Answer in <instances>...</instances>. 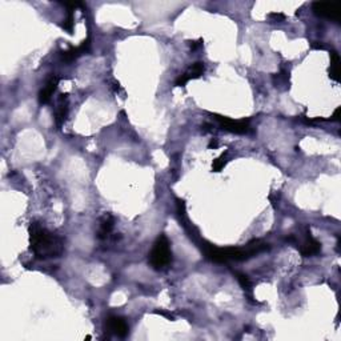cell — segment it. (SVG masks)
Segmentation results:
<instances>
[{"label":"cell","mask_w":341,"mask_h":341,"mask_svg":"<svg viewBox=\"0 0 341 341\" xmlns=\"http://www.w3.org/2000/svg\"><path fill=\"white\" fill-rule=\"evenodd\" d=\"M225 163H227V153L221 155L220 157H217L216 160H213L212 169L215 170V172H219V170H221V168L224 167Z\"/></svg>","instance_id":"9a60e30c"},{"label":"cell","mask_w":341,"mask_h":341,"mask_svg":"<svg viewBox=\"0 0 341 341\" xmlns=\"http://www.w3.org/2000/svg\"><path fill=\"white\" fill-rule=\"evenodd\" d=\"M268 18L273 20V22H283V20L285 19V15H284V14H280V12H272V14L268 15Z\"/></svg>","instance_id":"e0dca14e"},{"label":"cell","mask_w":341,"mask_h":341,"mask_svg":"<svg viewBox=\"0 0 341 341\" xmlns=\"http://www.w3.org/2000/svg\"><path fill=\"white\" fill-rule=\"evenodd\" d=\"M105 329L109 330L111 333L116 334L119 337H125L128 334V324L124 318L117 317V316H109L105 321Z\"/></svg>","instance_id":"52a82bcc"},{"label":"cell","mask_w":341,"mask_h":341,"mask_svg":"<svg viewBox=\"0 0 341 341\" xmlns=\"http://www.w3.org/2000/svg\"><path fill=\"white\" fill-rule=\"evenodd\" d=\"M68 95H62L59 99V105L56 109V115H55V123L58 125V128L62 127L64 124V121L68 115Z\"/></svg>","instance_id":"8fae6325"},{"label":"cell","mask_w":341,"mask_h":341,"mask_svg":"<svg viewBox=\"0 0 341 341\" xmlns=\"http://www.w3.org/2000/svg\"><path fill=\"white\" fill-rule=\"evenodd\" d=\"M212 117L217 121L219 127L224 131L237 133V135H244L249 132L248 120H233V119L221 116V115H212Z\"/></svg>","instance_id":"277c9868"},{"label":"cell","mask_w":341,"mask_h":341,"mask_svg":"<svg viewBox=\"0 0 341 341\" xmlns=\"http://www.w3.org/2000/svg\"><path fill=\"white\" fill-rule=\"evenodd\" d=\"M155 313L157 314H161V316H164V317H167L168 320H174V316L170 313H168V312H164V310H155Z\"/></svg>","instance_id":"ac0fdd59"},{"label":"cell","mask_w":341,"mask_h":341,"mask_svg":"<svg viewBox=\"0 0 341 341\" xmlns=\"http://www.w3.org/2000/svg\"><path fill=\"white\" fill-rule=\"evenodd\" d=\"M202 248L208 259L215 261V263L223 264L229 263V261H245V260H249L253 256L269 249V245L261 240H253L247 245H244V247H239V248H235V247L217 248V247L208 244V243H204V245H202Z\"/></svg>","instance_id":"6da1fadb"},{"label":"cell","mask_w":341,"mask_h":341,"mask_svg":"<svg viewBox=\"0 0 341 341\" xmlns=\"http://www.w3.org/2000/svg\"><path fill=\"white\" fill-rule=\"evenodd\" d=\"M58 84H59V78L56 76V75H51L50 79L47 80L46 83V87L42 89L39 92V103L40 104H47V103H50L51 97H52V95H54V92L56 91V88H58Z\"/></svg>","instance_id":"9c48e42d"},{"label":"cell","mask_w":341,"mask_h":341,"mask_svg":"<svg viewBox=\"0 0 341 341\" xmlns=\"http://www.w3.org/2000/svg\"><path fill=\"white\" fill-rule=\"evenodd\" d=\"M338 75H340V56L336 51H332L330 52L329 76L334 82H338Z\"/></svg>","instance_id":"4fadbf2b"},{"label":"cell","mask_w":341,"mask_h":341,"mask_svg":"<svg viewBox=\"0 0 341 341\" xmlns=\"http://www.w3.org/2000/svg\"><path fill=\"white\" fill-rule=\"evenodd\" d=\"M202 46V40H199V42H194V44L191 46V50L192 51H195L196 48H199V47Z\"/></svg>","instance_id":"ffe728a7"},{"label":"cell","mask_w":341,"mask_h":341,"mask_svg":"<svg viewBox=\"0 0 341 341\" xmlns=\"http://www.w3.org/2000/svg\"><path fill=\"white\" fill-rule=\"evenodd\" d=\"M63 28L66 31H68V34H72V31H74V15H72V11L68 12V16H67V19L63 23Z\"/></svg>","instance_id":"2e32d148"},{"label":"cell","mask_w":341,"mask_h":341,"mask_svg":"<svg viewBox=\"0 0 341 341\" xmlns=\"http://www.w3.org/2000/svg\"><path fill=\"white\" fill-rule=\"evenodd\" d=\"M217 148V147H219V143H217V141H216V140H215V139H213L212 140V141H211V143H210V148Z\"/></svg>","instance_id":"44dd1931"},{"label":"cell","mask_w":341,"mask_h":341,"mask_svg":"<svg viewBox=\"0 0 341 341\" xmlns=\"http://www.w3.org/2000/svg\"><path fill=\"white\" fill-rule=\"evenodd\" d=\"M30 249L38 259L59 257L63 253V240L39 223L30 225Z\"/></svg>","instance_id":"7a4b0ae2"},{"label":"cell","mask_w":341,"mask_h":341,"mask_svg":"<svg viewBox=\"0 0 341 341\" xmlns=\"http://www.w3.org/2000/svg\"><path fill=\"white\" fill-rule=\"evenodd\" d=\"M236 277H237V281L240 283L241 288H243L244 291H251L252 284H251V280H249L248 276L244 275V273H239V272H236Z\"/></svg>","instance_id":"5bb4252c"},{"label":"cell","mask_w":341,"mask_h":341,"mask_svg":"<svg viewBox=\"0 0 341 341\" xmlns=\"http://www.w3.org/2000/svg\"><path fill=\"white\" fill-rule=\"evenodd\" d=\"M300 252H301L302 256H306V257L317 255V253L321 252V244H320L317 240H314L309 233L308 237L305 239V241L302 243L301 248H300Z\"/></svg>","instance_id":"30bf717a"},{"label":"cell","mask_w":341,"mask_h":341,"mask_svg":"<svg viewBox=\"0 0 341 341\" xmlns=\"http://www.w3.org/2000/svg\"><path fill=\"white\" fill-rule=\"evenodd\" d=\"M338 112H340V108H337V109H336V111H334L333 116L330 117V120H332V121H337L338 120Z\"/></svg>","instance_id":"d6986e66"},{"label":"cell","mask_w":341,"mask_h":341,"mask_svg":"<svg viewBox=\"0 0 341 341\" xmlns=\"http://www.w3.org/2000/svg\"><path fill=\"white\" fill-rule=\"evenodd\" d=\"M113 229V217L111 215H104L100 219V229H99V239H107Z\"/></svg>","instance_id":"7c38bea8"},{"label":"cell","mask_w":341,"mask_h":341,"mask_svg":"<svg viewBox=\"0 0 341 341\" xmlns=\"http://www.w3.org/2000/svg\"><path fill=\"white\" fill-rule=\"evenodd\" d=\"M204 68H206L204 63H202V62L195 63V64H192V66L188 68L187 72H184V74L180 75V76L176 79L175 85H178V87H184V85L190 82V80L202 78L203 74H204Z\"/></svg>","instance_id":"5b68a950"},{"label":"cell","mask_w":341,"mask_h":341,"mask_svg":"<svg viewBox=\"0 0 341 341\" xmlns=\"http://www.w3.org/2000/svg\"><path fill=\"white\" fill-rule=\"evenodd\" d=\"M170 259H172V251H170L169 240L167 236L161 235L155 241L153 248L149 253V264L155 269H161L170 263Z\"/></svg>","instance_id":"3957f363"},{"label":"cell","mask_w":341,"mask_h":341,"mask_svg":"<svg viewBox=\"0 0 341 341\" xmlns=\"http://www.w3.org/2000/svg\"><path fill=\"white\" fill-rule=\"evenodd\" d=\"M89 47H91L89 39L84 40V42H83L79 47H75V48H70V50L63 51L62 54H60V59H62L63 63H67V64H68V63H72L74 60H76L79 56H82L83 54L88 52Z\"/></svg>","instance_id":"ba28073f"},{"label":"cell","mask_w":341,"mask_h":341,"mask_svg":"<svg viewBox=\"0 0 341 341\" xmlns=\"http://www.w3.org/2000/svg\"><path fill=\"white\" fill-rule=\"evenodd\" d=\"M312 10L320 18H325V19L334 20V22H338V19H340V10L334 4L313 3Z\"/></svg>","instance_id":"8992f818"}]
</instances>
